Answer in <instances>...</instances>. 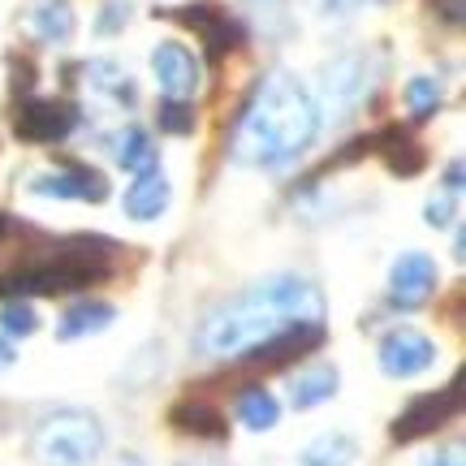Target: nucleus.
<instances>
[{
	"instance_id": "26",
	"label": "nucleus",
	"mask_w": 466,
	"mask_h": 466,
	"mask_svg": "<svg viewBox=\"0 0 466 466\" xmlns=\"http://www.w3.org/2000/svg\"><path fill=\"white\" fill-rule=\"evenodd\" d=\"M160 130H168V134L195 130V108H190V100H160Z\"/></svg>"
},
{
	"instance_id": "32",
	"label": "nucleus",
	"mask_w": 466,
	"mask_h": 466,
	"mask_svg": "<svg viewBox=\"0 0 466 466\" xmlns=\"http://www.w3.org/2000/svg\"><path fill=\"white\" fill-rule=\"evenodd\" d=\"M113 466H147V458H138V453H121Z\"/></svg>"
},
{
	"instance_id": "27",
	"label": "nucleus",
	"mask_w": 466,
	"mask_h": 466,
	"mask_svg": "<svg viewBox=\"0 0 466 466\" xmlns=\"http://www.w3.org/2000/svg\"><path fill=\"white\" fill-rule=\"evenodd\" d=\"M126 22H130V0H108V5H104V14L96 17V31H100V35H116Z\"/></svg>"
},
{
	"instance_id": "10",
	"label": "nucleus",
	"mask_w": 466,
	"mask_h": 466,
	"mask_svg": "<svg viewBox=\"0 0 466 466\" xmlns=\"http://www.w3.org/2000/svg\"><path fill=\"white\" fill-rule=\"evenodd\" d=\"M436 281H441V272H436V259L428 250H406V255H398V264L389 272L393 307H423V302L432 299Z\"/></svg>"
},
{
	"instance_id": "18",
	"label": "nucleus",
	"mask_w": 466,
	"mask_h": 466,
	"mask_svg": "<svg viewBox=\"0 0 466 466\" xmlns=\"http://www.w3.org/2000/svg\"><path fill=\"white\" fill-rule=\"evenodd\" d=\"M233 410H238V423L250 428V432H272V428L281 423V406H277V398H272L268 389H259V384L242 389Z\"/></svg>"
},
{
	"instance_id": "29",
	"label": "nucleus",
	"mask_w": 466,
	"mask_h": 466,
	"mask_svg": "<svg viewBox=\"0 0 466 466\" xmlns=\"http://www.w3.org/2000/svg\"><path fill=\"white\" fill-rule=\"evenodd\" d=\"M14 341H9V337H0V371H5V367H14Z\"/></svg>"
},
{
	"instance_id": "22",
	"label": "nucleus",
	"mask_w": 466,
	"mask_h": 466,
	"mask_svg": "<svg viewBox=\"0 0 466 466\" xmlns=\"http://www.w3.org/2000/svg\"><path fill=\"white\" fill-rule=\"evenodd\" d=\"M354 458H359L354 436H346V432H324V436H316V441L302 450L299 462L302 466H350Z\"/></svg>"
},
{
	"instance_id": "16",
	"label": "nucleus",
	"mask_w": 466,
	"mask_h": 466,
	"mask_svg": "<svg viewBox=\"0 0 466 466\" xmlns=\"http://www.w3.org/2000/svg\"><path fill=\"white\" fill-rule=\"evenodd\" d=\"M74 26H78V17H74V5H69V0H39L31 9V31H35V39H44V44H69V39H74Z\"/></svg>"
},
{
	"instance_id": "34",
	"label": "nucleus",
	"mask_w": 466,
	"mask_h": 466,
	"mask_svg": "<svg viewBox=\"0 0 466 466\" xmlns=\"http://www.w3.org/2000/svg\"><path fill=\"white\" fill-rule=\"evenodd\" d=\"M5 229H9V220H5V217H0V238H5Z\"/></svg>"
},
{
	"instance_id": "2",
	"label": "nucleus",
	"mask_w": 466,
	"mask_h": 466,
	"mask_svg": "<svg viewBox=\"0 0 466 466\" xmlns=\"http://www.w3.org/2000/svg\"><path fill=\"white\" fill-rule=\"evenodd\" d=\"M319 311H324V294L316 281H307L299 272H277L247 285L238 299L212 307L199 324L195 346L217 359H229V354L242 359L264 337L281 333L285 324H299V319H319Z\"/></svg>"
},
{
	"instance_id": "14",
	"label": "nucleus",
	"mask_w": 466,
	"mask_h": 466,
	"mask_svg": "<svg viewBox=\"0 0 466 466\" xmlns=\"http://www.w3.org/2000/svg\"><path fill=\"white\" fill-rule=\"evenodd\" d=\"M324 91H329V100L333 108L346 113L350 104H359L367 96V66L363 56H337L333 66L324 69Z\"/></svg>"
},
{
	"instance_id": "4",
	"label": "nucleus",
	"mask_w": 466,
	"mask_h": 466,
	"mask_svg": "<svg viewBox=\"0 0 466 466\" xmlns=\"http://www.w3.org/2000/svg\"><path fill=\"white\" fill-rule=\"evenodd\" d=\"M104 450V423L91 410H56L35 428V458L48 466H91Z\"/></svg>"
},
{
	"instance_id": "5",
	"label": "nucleus",
	"mask_w": 466,
	"mask_h": 466,
	"mask_svg": "<svg viewBox=\"0 0 466 466\" xmlns=\"http://www.w3.org/2000/svg\"><path fill=\"white\" fill-rule=\"evenodd\" d=\"M458 401H462V376H458L450 389H436V393H423V398L410 401V406L393 419V441L406 445V441H419V436L441 432V428L453 419Z\"/></svg>"
},
{
	"instance_id": "20",
	"label": "nucleus",
	"mask_w": 466,
	"mask_h": 466,
	"mask_svg": "<svg viewBox=\"0 0 466 466\" xmlns=\"http://www.w3.org/2000/svg\"><path fill=\"white\" fill-rule=\"evenodd\" d=\"M376 151H380L384 165L393 168L398 177H415L419 168H423V151H419V143L406 130H384L376 138Z\"/></svg>"
},
{
	"instance_id": "1",
	"label": "nucleus",
	"mask_w": 466,
	"mask_h": 466,
	"mask_svg": "<svg viewBox=\"0 0 466 466\" xmlns=\"http://www.w3.org/2000/svg\"><path fill=\"white\" fill-rule=\"evenodd\" d=\"M319 138V104L299 74L272 69L255 86L247 113L233 130V160L247 168H289L299 165Z\"/></svg>"
},
{
	"instance_id": "7",
	"label": "nucleus",
	"mask_w": 466,
	"mask_h": 466,
	"mask_svg": "<svg viewBox=\"0 0 466 466\" xmlns=\"http://www.w3.org/2000/svg\"><path fill=\"white\" fill-rule=\"evenodd\" d=\"M319 346H324V324H319V319H299V324H285L281 333L264 337V341L255 350H247L242 359L268 363V367H289V363H299V359H307V354Z\"/></svg>"
},
{
	"instance_id": "9",
	"label": "nucleus",
	"mask_w": 466,
	"mask_h": 466,
	"mask_svg": "<svg viewBox=\"0 0 466 466\" xmlns=\"http://www.w3.org/2000/svg\"><path fill=\"white\" fill-rule=\"evenodd\" d=\"M436 363V346L428 333H419V329H393V333L380 337V367L384 376H419V371H428Z\"/></svg>"
},
{
	"instance_id": "13",
	"label": "nucleus",
	"mask_w": 466,
	"mask_h": 466,
	"mask_svg": "<svg viewBox=\"0 0 466 466\" xmlns=\"http://www.w3.org/2000/svg\"><path fill=\"white\" fill-rule=\"evenodd\" d=\"M168 199H173V186H168L165 173H138L130 182V190H126V217L130 220H156V217H165V208Z\"/></svg>"
},
{
	"instance_id": "21",
	"label": "nucleus",
	"mask_w": 466,
	"mask_h": 466,
	"mask_svg": "<svg viewBox=\"0 0 466 466\" xmlns=\"http://www.w3.org/2000/svg\"><path fill=\"white\" fill-rule=\"evenodd\" d=\"M168 419H173V428L186 436H212V441L225 436V419H220L217 406H208V401H177V406L168 410Z\"/></svg>"
},
{
	"instance_id": "23",
	"label": "nucleus",
	"mask_w": 466,
	"mask_h": 466,
	"mask_svg": "<svg viewBox=\"0 0 466 466\" xmlns=\"http://www.w3.org/2000/svg\"><path fill=\"white\" fill-rule=\"evenodd\" d=\"M116 165L126 168V173H151L156 168V143H151L147 130H138V126H130V130H121V138H116Z\"/></svg>"
},
{
	"instance_id": "12",
	"label": "nucleus",
	"mask_w": 466,
	"mask_h": 466,
	"mask_svg": "<svg viewBox=\"0 0 466 466\" xmlns=\"http://www.w3.org/2000/svg\"><path fill=\"white\" fill-rule=\"evenodd\" d=\"M177 17L190 22V31H199V39L208 44V56H225V52L242 44V22L229 17L225 9H217V5H190Z\"/></svg>"
},
{
	"instance_id": "8",
	"label": "nucleus",
	"mask_w": 466,
	"mask_h": 466,
	"mask_svg": "<svg viewBox=\"0 0 466 466\" xmlns=\"http://www.w3.org/2000/svg\"><path fill=\"white\" fill-rule=\"evenodd\" d=\"M14 126L22 143H61L78 126V108L66 100H26Z\"/></svg>"
},
{
	"instance_id": "33",
	"label": "nucleus",
	"mask_w": 466,
	"mask_h": 466,
	"mask_svg": "<svg viewBox=\"0 0 466 466\" xmlns=\"http://www.w3.org/2000/svg\"><path fill=\"white\" fill-rule=\"evenodd\" d=\"M432 466H462V458H458V453H441Z\"/></svg>"
},
{
	"instance_id": "11",
	"label": "nucleus",
	"mask_w": 466,
	"mask_h": 466,
	"mask_svg": "<svg viewBox=\"0 0 466 466\" xmlns=\"http://www.w3.org/2000/svg\"><path fill=\"white\" fill-rule=\"evenodd\" d=\"M35 195L44 199H69V203H104L108 199V177L86 165H66L56 173H39L31 182Z\"/></svg>"
},
{
	"instance_id": "6",
	"label": "nucleus",
	"mask_w": 466,
	"mask_h": 466,
	"mask_svg": "<svg viewBox=\"0 0 466 466\" xmlns=\"http://www.w3.org/2000/svg\"><path fill=\"white\" fill-rule=\"evenodd\" d=\"M151 74H156V83L165 91V100H190L195 91H199V56L177 44V39H165V44H156L151 52Z\"/></svg>"
},
{
	"instance_id": "15",
	"label": "nucleus",
	"mask_w": 466,
	"mask_h": 466,
	"mask_svg": "<svg viewBox=\"0 0 466 466\" xmlns=\"http://www.w3.org/2000/svg\"><path fill=\"white\" fill-rule=\"evenodd\" d=\"M113 319H116V311L108 302H69L66 311H61V319H56V337L61 341H78V337H91V333H100V329H108Z\"/></svg>"
},
{
	"instance_id": "30",
	"label": "nucleus",
	"mask_w": 466,
	"mask_h": 466,
	"mask_svg": "<svg viewBox=\"0 0 466 466\" xmlns=\"http://www.w3.org/2000/svg\"><path fill=\"white\" fill-rule=\"evenodd\" d=\"M445 182H450V195H458V190H462V165H458V160L450 165V173H445Z\"/></svg>"
},
{
	"instance_id": "19",
	"label": "nucleus",
	"mask_w": 466,
	"mask_h": 466,
	"mask_svg": "<svg viewBox=\"0 0 466 466\" xmlns=\"http://www.w3.org/2000/svg\"><path fill=\"white\" fill-rule=\"evenodd\" d=\"M341 389V376H337V367H307L299 380L289 384V401L299 406V410H311L319 401H329Z\"/></svg>"
},
{
	"instance_id": "25",
	"label": "nucleus",
	"mask_w": 466,
	"mask_h": 466,
	"mask_svg": "<svg viewBox=\"0 0 466 466\" xmlns=\"http://www.w3.org/2000/svg\"><path fill=\"white\" fill-rule=\"evenodd\" d=\"M39 329V311H35L26 299H9L0 307V333L9 337V341H22V337H31Z\"/></svg>"
},
{
	"instance_id": "17",
	"label": "nucleus",
	"mask_w": 466,
	"mask_h": 466,
	"mask_svg": "<svg viewBox=\"0 0 466 466\" xmlns=\"http://www.w3.org/2000/svg\"><path fill=\"white\" fill-rule=\"evenodd\" d=\"M86 78H91V86H96L100 96H108L116 108H134V104H138V86H134V78L116 66V61H108V56L91 61V66H86Z\"/></svg>"
},
{
	"instance_id": "28",
	"label": "nucleus",
	"mask_w": 466,
	"mask_h": 466,
	"mask_svg": "<svg viewBox=\"0 0 466 466\" xmlns=\"http://www.w3.org/2000/svg\"><path fill=\"white\" fill-rule=\"evenodd\" d=\"M453 212H458V195H450V190H445V195H436V199L423 208L428 225H436V229H445V225L453 220Z\"/></svg>"
},
{
	"instance_id": "24",
	"label": "nucleus",
	"mask_w": 466,
	"mask_h": 466,
	"mask_svg": "<svg viewBox=\"0 0 466 466\" xmlns=\"http://www.w3.org/2000/svg\"><path fill=\"white\" fill-rule=\"evenodd\" d=\"M401 100H406V113L423 121V116H432L445 104V86L436 83V78H410L406 91H401Z\"/></svg>"
},
{
	"instance_id": "3",
	"label": "nucleus",
	"mask_w": 466,
	"mask_h": 466,
	"mask_svg": "<svg viewBox=\"0 0 466 466\" xmlns=\"http://www.w3.org/2000/svg\"><path fill=\"white\" fill-rule=\"evenodd\" d=\"M104 255H113V242L83 233V238H69V242H61L52 259H39V264H26L22 272H14V277L0 285V289H5V294H14V299L86 289V285H96V281H104V277H108Z\"/></svg>"
},
{
	"instance_id": "31",
	"label": "nucleus",
	"mask_w": 466,
	"mask_h": 466,
	"mask_svg": "<svg viewBox=\"0 0 466 466\" xmlns=\"http://www.w3.org/2000/svg\"><path fill=\"white\" fill-rule=\"evenodd\" d=\"M346 5H389V0H329V9H346Z\"/></svg>"
}]
</instances>
